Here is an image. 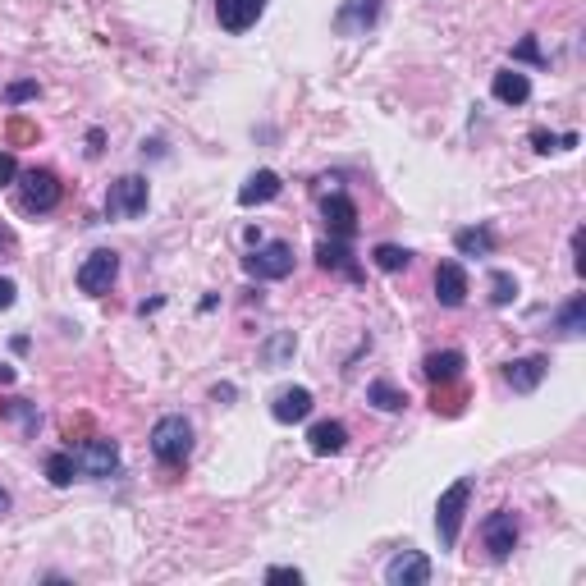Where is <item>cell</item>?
Returning a JSON list of instances; mask_svg holds the SVG:
<instances>
[{
	"label": "cell",
	"instance_id": "1",
	"mask_svg": "<svg viewBox=\"0 0 586 586\" xmlns=\"http://www.w3.org/2000/svg\"><path fill=\"white\" fill-rule=\"evenodd\" d=\"M152 454L165 467H184L188 454H193V422L184 413H165L152 426Z\"/></svg>",
	"mask_w": 586,
	"mask_h": 586
},
{
	"label": "cell",
	"instance_id": "2",
	"mask_svg": "<svg viewBox=\"0 0 586 586\" xmlns=\"http://www.w3.org/2000/svg\"><path fill=\"white\" fill-rule=\"evenodd\" d=\"M472 490H477V477H458L454 486L440 495V504H435V536H440L445 550L458 545V527H463V513H467V504H472Z\"/></svg>",
	"mask_w": 586,
	"mask_h": 586
},
{
	"label": "cell",
	"instance_id": "3",
	"mask_svg": "<svg viewBox=\"0 0 586 586\" xmlns=\"http://www.w3.org/2000/svg\"><path fill=\"white\" fill-rule=\"evenodd\" d=\"M69 454H74L78 477H87V481H110L115 472H120V445H115V440H106V435L83 440V445L69 449Z\"/></svg>",
	"mask_w": 586,
	"mask_h": 586
},
{
	"label": "cell",
	"instance_id": "4",
	"mask_svg": "<svg viewBox=\"0 0 586 586\" xmlns=\"http://www.w3.org/2000/svg\"><path fill=\"white\" fill-rule=\"evenodd\" d=\"M147 202H152L147 179H142V174H124V179H115L106 193V216L110 220H138L142 211H147Z\"/></svg>",
	"mask_w": 586,
	"mask_h": 586
},
{
	"label": "cell",
	"instance_id": "5",
	"mask_svg": "<svg viewBox=\"0 0 586 586\" xmlns=\"http://www.w3.org/2000/svg\"><path fill=\"white\" fill-rule=\"evenodd\" d=\"M243 271H248L252 280H289L293 275V248L284 239L257 243V248L243 257Z\"/></svg>",
	"mask_w": 586,
	"mask_h": 586
},
{
	"label": "cell",
	"instance_id": "6",
	"mask_svg": "<svg viewBox=\"0 0 586 586\" xmlns=\"http://www.w3.org/2000/svg\"><path fill=\"white\" fill-rule=\"evenodd\" d=\"M60 197H65V188H60V179H55L51 170H28L19 184V207L28 211V216H46V211L60 207Z\"/></svg>",
	"mask_w": 586,
	"mask_h": 586
},
{
	"label": "cell",
	"instance_id": "7",
	"mask_svg": "<svg viewBox=\"0 0 586 586\" xmlns=\"http://www.w3.org/2000/svg\"><path fill=\"white\" fill-rule=\"evenodd\" d=\"M518 536H522V527H518V513L513 509H495L481 522V541H486L490 559H509L518 550Z\"/></svg>",
	"mask_w": 586,
	"mask_h": 586
},
{
	"label": "cell",
	"instance_id": "8",
	"mask_svg": "<svg viewBox=\"0 0 586 586\" xmlns=\"http://www.w3.org/2000/svg\"><path fill=\"white\" fill-rule=\"evenodd\" d=\"M115 275H120V257H115V252L110 248H97V252H87L83 257V266H78V289L83 293H92V298H97V293H106L110 284H115Z\"/></svg>",
	"mask_w": 586,
	"mask_h": 586
},
{
	"label": "cell",
	"instance_id": "9",
	"mask_svg": "<svg viewBox=\"0 0 586 586\" xmlns=\"http://www.w3.org/2000/svg\"><path fill=\"white\" fill-rule=\"evenodd\" d=\"M385 0H339L335 10V33L339 37H362L367 28H376Z\"/></svg>",
	"mask_w": 586,
	"mask_h": 586
},
{
	"label": "cell",
	"instance_id": "10",
	"mask_svg": "<svg viewBox=\"0 0 586 586\" xmlns=\"http://www.w3.org/2000/svg\"><path fill=\"white\" fill-rule=\"evenodd\" d=\"M385 582L390 586H426L431 582V559L422 550H399L385 564Z\"/></svg>",
	"mask_w": 586,
	"mask_h": 586
},
{
	"label": "cell",
	"instance_id": "11",
	"mask_svg": "<svg viewBox=\"0 0 586 586\" xmlns=\"http://www.w3.org/2000/svg\"><path fill=\"white\" fill-rule=\"evenodd\" d=\"M266 14V0H216V19L225 33H248L252 23Z\"/></svg>",
	"mask_w": 586,
	"mask_h": 586
},
{
	"label": "cell",
	"instance_id": "12",
	"mask_svg": "<svg viewBox=\"0 0 586 586\" xmlns=\"http://www.w3.org/2000/svg\"><path fill=\"white\" fill-rule=\"evenodd\" d=\"M545 371H550V358H545V353H527V358H513L509 367H504V380L513 385V394H532L545 380Z\"/></svg>",
	"mask_w": 586,
	"mask_h": 586
},
{
	"label": "cell",
	"instance_id": "13",
	"mask_svg": "<svg viewBox=\"0 0 586 586\" xmlns=\"http://www.w3.org/2000/svg\"><path fill=\"white\" fill-rule=\"evenodd\" d=\"M321 216H326V225H330V239H353L358 234V207L348 202L344 193H330L326 202H321Z\"/></svg>",
	"mask_w": 586,
	"mask_h": 586
},
{
	"label": "cell",
	"instance_id": "14",
	"mask_svg": "<svg viewBox=\"0 0 586 586\" xmlns=\"http://www.w3.org/2000/svg\"><path fill=\"white\" fill-rule=\"evenodd\" d=\"M316 266H321V271L344 275V280H362V266L353 261V248H348L344 239H326V243H316Z\"/></svg>",
	"mask_w": 586,
	"mask_h": 586
},
{
	"label": "cell",
	"instance_id": "15",
	"mask_svg": "<svg viewBox=\"0 0 586 586\" xmlns=\"http://www.w3.org/2000/svg\"><path fill=\"white\" fill-rule=\"evenodd\" d=\"M435 298H440V307L467 303V271L458 261H440V266H435Z\"/></svg>",
	"mask_w": 586,
	"mask_h": 586
},
{
	"label": "cell",
	"instance_id": "16",
	"mask_svg": "<svg viewBox=\"0 0 586 586\" xmlns=\"http://www.w3.org/2000/svg\"><path fill=\"white\" fill-rule=\"evenodd\" d=\"M312 413V390H303V385H293V390H280L271 403V417L280 426H293V422H303V417Z\"/></svg>",
	"mask_w": 586,
	"mask_h": 586
},
{
	"label": "cell",
	"instance_id": "17",
	"mask_svg": "<svg viewBox=\"0 0 586 586\" xmlns=\"http://www.w3.org/2000/svg\"><path fill=\"white\" fill-rule=\"evenodd\" d=\"M284 193V179L275 170H257L248 174V184L239 188V207H261V202H275Z\"/></svg>",
	"mask_w": 586,
	"mask_h": 586
},
{
	"label": "cell",
	"instance_id": "18",
	"mask_svg": "<svg viewBox=\"0 0 586 586\" xmlns=\"http://www.w3.org/2000/svg\"><path fill=\"white\" fill-rule=\"evenodd\" d=\"M307 445H312L316 458H330V454H344L348 445V426L344 422H316L307 431Z\"/></svg>",
	"mask_w": 586,
	"mask_h": 586
},
{
	"label": "cell",
	"instance_id": "19",
	"mask_svg": "<svg viewBox=\"0 0 586 586\" xmlns=\"http://www.w3.org/2000/svg\"><path fill=\"white\" fill-rule=\"evenodd\" d=\"M463 367H467V358L458 353V348H445V353H431V358L422 362V371H426V380H431V385H454V380L463 376Z\"/></svg>",
	"mask_w": 586,
	"mask_h": 586
},
{
	"label": "cell",
	"instance_id": "20",
	"mask_svg": "<svg viewBox=\"0 0 586 586\" xmlns=\"http://www.w3.org/2000/svg\"><path fill=\"white\" fill-rule=\"evenodd\" d=\"M586 330V293H573L559 312H554V335L559 339H582Z\"/></svg>",
	"mask_w": 586,
	"mask_h": 586
},
{
	"label": "cell",
	"instance_id": "21",
	"mask_svg": "<svg viewBox=\"0 0 586 586\" xmlns=\"http://www.w3.org/2000/svg\"><path fill=\"white\" fill-rule=\"evenodd\" d=\"M490 92H495V101H504V106H522V101L532 97V78L518 74V69H500L495 83H490Z\"/></svg>",
	"mask_w": 586,
	"mask_h": 586
},
{
	"label": "cell",
	"instance_id": "22",
	"mask_svg": "<svg viewBox=\"0 0 586 586\" xmlns=\"http://www.w3.org/2000/svg\"><path fill=\"white\" fill-rule=\"evenodd\" d=\"M454 248L463 252V257H490V252H495V234H490V225L458 229V234H454Z\"/></svg>",
	"mask_w": 586,
	"mask_h": 586
},
{
	"label": "cell",
	"instance_id": "23",
	"mask_svg": "<svg viewBox=\"0 0 586 586\" xmlns=\"http://www.w3.org/2000/svg\"><path fill=\"white\" fill-rule=\"evenodd\" d=\"M367 403L371 408H380V413H403V408H408V394H403L399 385H390V380H371Z\"/></svg>",
	"mask_w": 586,
	"mask_h": 586
},
{
	"label": "cell",
	"instance_id": "24",
	"mask_svg": "<svg viewBox=\"0 0 586 586\" xmlns=\"http://www.w3.org/2000/svg\"><path fill=\"white\" fill-rule=\"evenodd\" d=\"M293 348H298L293 330H280V335H271L266 344H261V362H266V367H284V362L293 358Z\"/></svg>",
	"mask_w": 586,
	"mask_h": 586
},
{
	"label": "cell",
	"instance_id": "25",
	"mask_svg": "<svg viewBox=\"0 0 586 586\" xmlns=\"http://www.w3.org/2000/svg\"><path fill=\"white\" fill-rule=\"evenodd\" d=\"M371 261H376L380 271H408V261H413V252L408 248H399V243H380L376 252H371Z\"/></svg>",
	"mask_w": 586,
	"mask_h": 586
},
{
	"label": "cell",
	"instance_id": "26",
	"mask_svg": "<svg viewBox=\"0 0 586 586\" xmlns=\"http://www.w3.org/2000/svg\"><path fill=\"white\" fill-rule=\"evenodd\" d=\"M46 477H51V486H69V481L78 477L74 454H69V449H60V454H51V458H46Z\"/></svg>",
	"mask_w": 586,
	"mask_h": 586
},
{
	"label": "cell",
	"instance_id": "27",
	"mask_svg": "<svg viewBox=\"0 0 586 586\" xmlns=\"http://www.w3.org/2000/svg\"><path fill=\"white\" fill-rule=\"evenodd\" d=\"M513 298H518V280H513L509 271H495V275H490V303H495V307H509Z\"/></svg>",
	"mask_w": 586,
	"mask_h": 586
},
{
	"label": "cell",
	"instance_id": "28",
	"mask_svg": "<svg viewBox=\"0 0 586 586\" xmlns=\"http://www.w3.org/2000/svg\"><path fill=\"white\" fill-rule=\"evenodd\" d=\"M5 413H10L14 422L23 426V435H37V426H42V413H37V403H28V399H14Z\"/></svg>",
	"mask_w": 586,
	"mask_h": 586
},
{
	"label": "cell",
	"instance_id": "29",
	"mask_svg": "<svg viewBox=\"0 0 586 586\" xmlns=\"http://www.w3.org/2000/svg\"><path fill=\"white\" fill-rule=\"evenodd\" d=\"M582 252H586V234L577 229V234H573V275H577V280H586V257H582Z\"/></svg>",
	"mask_w": 586,
	"mask_h": 586
},
{
	"label": "cell",
	"instance_id": "30",
	"mask_svg": "<svg viewBox=\"0 0 586 586\" xmlns=\"http://www.w3.org/2000/svg\"><path fill=\"white\" fill-rule=\"evenodd\" d=\"M14 179H19V161H14V152H0V188H10Z\"/></svg>",
	"mask_w": 586,
	"mask_h": 586
},
{
	"label": "cell",
	"instance_id": "31",
	"mask_svg": "<svg viewBox=\"0 0 586 586\" xmlns=\"http://www.w3.org/2000/svg\"><path fill=\"white\" fill-rule=\"evenodd\" d=\"M513 60H532V65H541L545 55H541V46H536V37H522L518 51H513Z\"/></svg>",
	"mask_w": 586,
	"mask_h": 586
},
{
	"label": "cell",
	"instance_id": "32",
	"mask_svg": "<svg viewBox=\"0 0 586 586\" xmlns=\"http://www.w3.org/2000/svg\"><path fill=\"white\" fill-rule=\"evenodd\" d=\"M5 97H10L14 106H19V101H33L37 97V83H28V78H23V83H10V92H5Z\"/></svg>",
	"mask_w": 586,
	"mask_h": 586
},
{
	"label": "cell",
	"instance_id": "33",
	"mask_svg": "<svg viewBox=\"0 0 586 586\" xmlns=\"http://www.w3.org/2000/svg\"><path fill=\"white\" fill-rule=\"evenodd\" d=\"M266 582H303V573H298V568H266Z\"/></svg>",
	"mask_w": 586,
	"mask_h": 586
},
{
	"label": "cell",
	"instance_id": "34",
	"mask_svg": "<svg viewBox=\"0 0 586 586\" xmlns=\"http://www.w3.org/2000/svg\"><path fill=\"white\" fill-rule=\"evenodd\" d=\"M532 147H536V152H554V147H564V138H554V133H541V129H536V133H532Z\"/></svg>",
	"mask_w": 586,
	"mask_h": 586
},
{
	"label": "cell",
	"instance_id": "35",
	"mask_svg": "<svg viewBox=\"0 0 586 586\" xmlns=\"http://www.w3.org/2000/svg\"><path fill=\"white\" fill-rule=\"evenodd\" d=\"M14 293H19L14 289V280H0V312H10L14 307Z\"/></svg>",
	"mask_w": 586,
	"mask_h": 586
},
{
	"label": "cell",
	"instance_id": "36",
	"mask_svg": "<svg viewBox=\"0 0 586 586\" xmlns=\"http://www.w3.org/2000/svg\"><path fill=\"white\" fill-rule=\"evenodd\" d=\"M87 152H92V156L101 152V129H92V133H87Z\"/></svg>",
	"mask_w": 586,
	"mask_h": 586
},
{
	"label": "cell",
	"instance_id": "37",
	"mask_svg": "<svg viewBox=\"0 0 586 586\" xmlns=\"http://www.w3.org/2000/svg\"><path fill=\"white\" fill-rule=\"evenodd\" d=\"M0 385H14V367H5V362H0Z\"/></svg>",
	"mask_w": 586,
	"mask_h": 586
},
{
	"label": "cell",
	"instance_id": "38",
	"mask_svg": "<svg viewBox=\"0 0 586 586\" xmlns=\"http://www.w3.org/2000/svg\"><path fill=\"white\" fill-rule=\"evenodd\" d=\"M10 504H14V500H10V490H0V518L10 513Z\"/></svg>",
	"mask_w": 586,
	"mask_h": 586
},
{
	"label": "cell",
	"instance_id": "39",
	"mask_svg": "<svg viewBox=\"0 0 586 586\" xmlns=\"http://www.w3.org/2000/svg\"><path fill=\"white\" fill-rule=\"evenodd\" d=\"M10 243H14V239H10V229H0V248H10Z\"/></svg>",
	"mask_w": 586,
	"mask_h": 586
}]
</instances>
